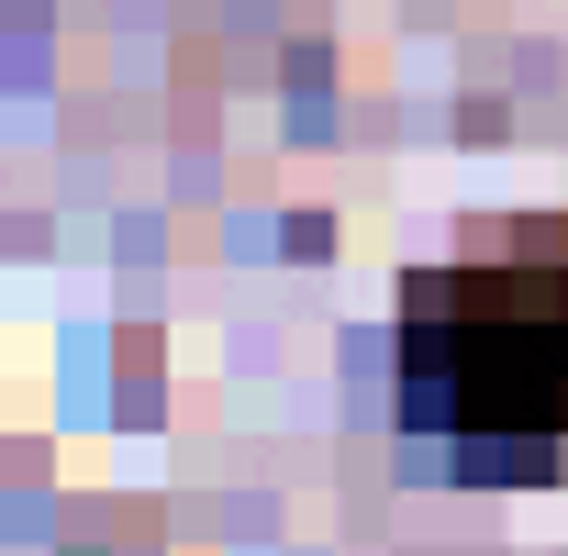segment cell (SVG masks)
<instances>
[{"instance_id":"obj_1","label":"cell","mask_w":568,"mask_h":556,"mask_svg":"<svg viewBox=\"0 0 568 556\" xmlns=\"http://www.w3.org/2000/svg\"><path fill=\"white\" fill-rule=\"evenodd\" d=\"M402 423L446 434L468 467L568 445V212L524 223L501 256L402 278Z\"/></svg>"}]
</instances>
